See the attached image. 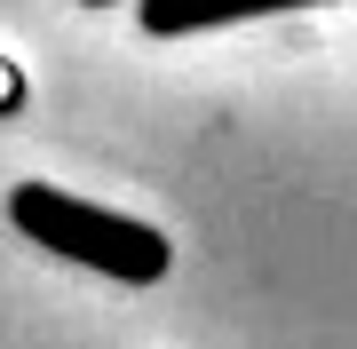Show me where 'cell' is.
<instances>
[{
    "mask_svg": "<svg viewBox=\"0 0 357 349\" xmlns=\"http://www.w3.org/2000/svg\"><path fill=\"white\" fill-rule=\"evenodd\" d=\"M8 222L40 246V254H64V262L103 270L119 286H159L167 262H175V246H167L151 222L112 215V207H96V199H72V191H56V183H16L8 191Z\"/></svg>",
    "mask_w": 357,
    "mask_h": 349,
    "instance_id": "1",
    "label": "cell"
},
{
    "mask_svg": "<svg viewBox=\"0 0 357 349\" xmlns=\"http://www.w3.org/2000/svg\"><path fill=\"white\" fill-rule=\"evenodd\" d=\"M294 8H333V0H143V32L183 40V32L255 24V16H294Z\"/></svg>",
    "mask_w": 357,
    "mask_h": 349,
    "instance_id": "2",
    "label": "cell"
},
{
    "mask_svg": "<svg viewBox=\"0 0 357 349\" xmlns=\"http://www.w3.org/2000/svg\"><path fill=\"white\" fill-rule=\"evenodd\" d=\"M88 8H112V0H88ZM135 8H143V0H135Z\"/></svg>",
    "mask_w": 357,
    "mask_h": 349,
    "instance_id": "3",
    "label": "cell"
}]
</instances>
